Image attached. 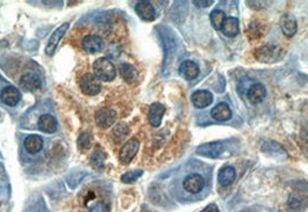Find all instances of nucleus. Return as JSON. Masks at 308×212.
I'll list each match as a JSON object with an SVG mask.
<instances>
[{
  "instance_id": "obj_21",
  "label": "nucleus",
  "mask_w": 308,
  "mask_h": 212,
  "mask_svg": "<svg viewBox=\"0 0 308 212\" xmlns=\"http://www.w3.org/2000/svg\"><path fill=\"white\" fill-rule=\"evenodd\" d=\"M221 31L227 36V37H234L239 33V21L235 17H226L223 25Z\"/></svg>"
},
{
  "instance_id": "obj_27",
  "label": "nucleus",
  "mask_w": 308,
  "mask_h": 212,
  "mask_svg": "<svg viewBox=\"0 0 308 212\" xmlns=\"http://www.w3.org/2000/svg\"><path fill=\"white\" fill-rule=\"evenodd\" d=\"M90 145H92V138H90L87 132L81 133L78 138V147L81 152H86L89 150Z\"/></svg>"
},
{
  "instance_id": "obj_11",
  "label": "nucleus",
  "mask_w": 308,
  "mask_h": 212,
  "mask_svg": "<svg viewBox=\"0 0 308 212\" xmlns=\"http://www.w3.org/2000/svg\"><path fill=\"white\" fill-rule=\"evenodd\" d=\"M224 151V145L219 142H212L207 144H203V145L197 148V155L206 158H218Z\"/></svg>"
},
{
  "instance_id": "obj_7",
  "label": "nucleus",
  "mask_w": 308,
  "mask_h": 212,
  "mask_svg": "<svg viewBox=\"0 0 308 212\" xmlns=\"http://www.w3.org/2000/svg\"><path fill=\"white\" fill-rule=\"evenodd\" d=\"M19 86L26 92H35L42 86V81L37 74L28 72L20 78Z\"/></svg>"
},
{
  "instance_id": "obj_18",
  "label": "nucleus",
  "mask_w": 308,
  "mask_h": 212,
  "mask_svg": "<svg viewBox=\"0 0 308 212\" xmlns=\"http://www.w3.org/2000/svg\"><path fill=\"white\" fill-rule=\"evenodd\" d=\"M211 116L212 119L218 121V122H225L230 120L232 117V110L226 103H219L217 105L214 109L211 110Z\"/></svg>"
},
{
  "instance_id": "obj_31",
  "label": "nucleus",
  "mask_w": 308,
  "mask_h": 212,
  "mask_svg": "<svg viewBox=\"0 0 308 212\" xmlns=\"http://www.w3.org/2000/svg\"><path fill=\"white\" fill-rule=\"evenodd\" d=\"M201 212H220V211L218 209V206L215 204H211L209 206H206L205 209H203Z\"/></svg>"
},
{
  "instance_id": "obj_25",
  "label": "nucleus",
  "mask_w": 308,
  "mask_h": 212,
  "mask_svg": "<svg viewBox=\"0 0 308 212\" xmlns=\"http://www.w3.org/2000/svg\"><path fill=\"white\" fill-rule=\"evenodd\" d=\"M143 175V170L142 169H133V170H129V172L124 173L121 177V180L123 183H133L134 181L142 177Z\"/></svg>"
},
{
  "instance_id": "obj_29",
  "label": "nucleus",
  "mask_w": 308,
  "mask_h": 212,
  "mask_svg": "<svg viewBox=\"0 0 308 212\" xmlns=\"http://www.w3.org/2000/svg\"><path fill=\"white\" fill-rule=\"evenodd\" d=\"M109 209H108L107 205H103L102 203H98L97 205L93 206V209L90 210V212H108Z\"/></svg>"
},
{
  "instance_id": "obj_4",
  "label": "nucleus",
  "mask_w": 308,
  "mask_h": 212,
  "mask_svg": "<svg viewBox=\"0 0 308 212\" xmlns=\"http://www.w3.org/2000/svg\"><path fill=\"white\" fill-rule=\"evenodd\" d=\"M117 120V114L114 109L111 108H101V109L97 111L95 114V122L99 128L101 129H108L115 123Z\"/></svg>"
},
{
  "instance_id": "obj_19",
  "label": "nucleus",
  "mask_w": 308,
  "mask_h": 212,
  "mask_svg": "<svg viewBox=\"0 0 308 212\" xmlns=\"http://www.w3.org/2000/svg\"><path fill=\"white\" fill-rule=\"evenodd\" d=\"M235 177H237V174H235V169L233 168V167L226 166V167H223V168L219 170L218 182L223 187H228L234 182Z\"/></svg>"
},
{
  "instance_id": "obj_23",
  "label": "nucleus",
  "mask_w": 308,
  "mask_h": 212,
  "mask_svg": "<svg viewBox=\"0 0 308 212\" xmlns=\"http://www.w3.org/2000/svg\"><path fill=\"white\" fill-rule=\"evenodd\" d=\"M105 162H106L105 152L100 150V148H97V150L93 152L92 157H90V165H92L94 169L101 170L103 169V167H105Z\"/></svg>"
},
{
  "instance_id": "obj_15",
  "label": "nucleus",
  "mask_w": 308,
  "mask_h": 212,
  "mask_svg": "<svg viewBox=\"0 0 308 212\" xmlns=\"http://www.w3.org/2000/svg\"><path fill=\"white\" fill-rule=\"evenodd\" d=\"M191 101L194 103V106L196 108H199V109H203V108L209 107L212 102H214V95L209 92V91H197L192 94L191 97Z\"/></svg>"
},
{
  "instance_id": "obj_3",
  "label": "nucleus",
  "mask_w": 308,
  "mask_h": 212,
  "mask_svg": "<svg viewBox=\"0 0 308 212\" xmlns=\"http://www.w3.org/2000/svg\"><path fill=\"white\" fill-rule=\"evenodd\" d=\"M139 146H140V143L137 138L133 137V138L129 139V141L124 144L123 147H122L120 151L119 159L122 164L123 165L130 164L131 160H132L136 157V155H137Z\"/></svg>"
},
{
  "instance_id": "obj_26",
  "label": "nucleus",
  "mask_w": 308,
  "mask_h": 212,
  "mask_svg": "<svg viewBox=\"0 0 308 212\" xmlns=\"http://www.w3.org/2000/svg\"><path fill=\"white\" fill-rule=\"evenodd\" d=\"M129 132V128L125 123H120L117 124L114 130H112V137H114L117 142H121L122 139L126 137V134Z\"/></svg>"
},
{
  "instance_id": "obj_16",
  "label": "nucleus",
  "mask_w": 308,
  "mask_h": 212,
  "mask_svg": "<svg viewBox=\"0 0 308 212\" xmlns=\"http://www.w3.org/2000/svg\"><path fill=\"white\" fill-rule=\"evenodd\" d=\"M179 72L184 79L194 80L196 79L199 74V67L197 66L196 63H194L192 61H184L182 64L180 65Z\"/></svg>"
},
{
  "instance_id": "obj_2",
  "label": "nucleus",
  "mask_w": 308,
  "mask_h": 212,
  "mask_svg": "<svg viewBox=\"0 0 308 212\" xmlns=\"http://www.w3.org/2000/svg\"><path fill=\"white\" fill-rule=\"evenodd\" d=\"M80 89L85 95H88V97L98 95L102 89L101 80H100L95 74L86 73L81 76L80 79Z\"/></svg>"
},
{
  "instance_id": "obj_6",
  "label": "nucleus",
  "mask_w": 308,
  "mask_h": 212,
  "mask_svg": "<svg viewBox=\"0 0 308 212\" xmlns=\"http://www.w3.org/2000/svg\"><path fill=\"white\" fill-rule=\"evenodd\" d=\"M204 186H205V181L199 174H190L183 180L184 190L189 194H192V195L201 192Z\"/></svg>"
},
{
  "instance_id": "obj_8",
  "label": "nucleus",
  "mask_w": 308,
  "mask_h": 212,
  "mask_svg": "<svg viewBox=\"0 0 308 212\" xmlns=\"http://www.w3.org/2000/svg\"><path fill=\"white\" fill-rule=\"evenodd\" d=\"M44 142L43 138L38 134H29L24 141V148L25 151L30 156H36L43 150Z\"/></svg>"
},
{
  "instance_id": "obj_28",
  "label": "nucleus",
  "mask_w": 308,
  "mask_h": 212,
  "mask_svg": "<svg viewBox=\"0 0 308 212\" xmlns=\"http://www.w3.org/2000/svg\"><path fill=\"white\" fill-rule=\"evenodd\" d=\"M194 4H195V5H196L197 7L206 8V7L211 6L212 4H214V2H212V0H195Z\"/></svg>"
},
{
  "instance_id": "obj_5",
  "label": "nucleus",
  "mask_w": 308,
  "mask_h": 212,
  "mask_svg": "<svg viewBox=\"0 0 308 212\" xmlns=\"http://www.w3.org/2000/svg\"><path fill=\"white\" fill-rule=\"evenodd\" d=\"M69 27H70L69 22H65V24H63L62 26L58 27L55 31H53L51 37H50L49 42L47 44V47H45V53H47L48 56H52L53 53H55L58 44H60L61 40L64 37L67 29H69Z\"/></svg>"
},
{
  "instance_id": "obj_17",
  "label": "nucleus",
  "mask_w": 308,
  "mask_h": 212,
  "mask_svg": "<svg viewBox=\"0 0 308 212\" xmlns=\"http://www.w3.org/2000/svg\"><path fill=\"white\" fill-rule=\"evenodd\" d=\"M265 97H266V89L262 84L253 85L247 93L248 100L251 101V103H254V105L263 101Z\"/></svg>"
},
{
  "instance_id": "obj_20",
  "label": "nucleus",
  "mask_w": 308,
  "mask_h": 212,
  "mask_svg": "<svg viewBox=\"0 0 308 212\" xmlns=\"http://www.w3.org/2000/svg\"><path fill=\"white\" fill-rule=\"evenodd\" d=\"M120 73L128 84H133L138 79V71L136 67L128 63H123L120 66Z\"/></svg>"
},
{
  "instance_id": "obj_30",
  "label": "nucleus",
  "mask_w": 308,
  "mask_h": 212,
  "mask_svg": "<svg viewBox=\"0 0 308 212\" xmlns=\"http://www.w3.org/2000/svg\"><path fill=\"white\" fill-rule=\"evenodd\" d=\"M288 205L291 206V207H298V206H300V205H301V201H300V198L294 197V196H291V197L288 198Z\"/></svg>"
},
{
  "instance_id": "obj_1",
  "label": "nucleus",
  "mask_w": 308,
  "mask_h": 212,
  "mask_svg": "<svg viewBox=\"0 0 308 212\" xmlns=\"http://www.w3.org/2000/svg\"><path fill=\"white\" fill-rule=\"evenodd\" d=\"M94 74L101 81L110 83L116 76V67L107 57H100L93 64Z\"/></svg>"
},
{
  "instance_id": "obj_9",
  "label": "nucleus",
  "mask_w": 308,
  "mask_h": 212,
  "mask_svg": "<svg viewBox=\"0 0 308 212\" xmlns=\"http://www.w3.org/2000/svg\"><path fill=\"white\" fill-rule=\"evenodd\" d=\"M81 46H83V49L88 53H97L100 52L105 47V43H103V40L98 35L90 34L85 36L83 38V43H81Z\"/></svg>"
},
{
  "instance_id": "obj_13",
  "label": "nucleus",
  "mask_w": 308,
  "mask_h": 212,
  "mask_svg": "<svg viewBox=\"0 0 308 212\" xmlns=\"http://www.w3.org/2000/svg\"><path fill=\"white\" fill-rule=\"evenodd\" d=\"M165 111H166V108L164 105H161V103L156 102V103H153V105H151V107H149V110H148L149 124L154 126V128L160 126Z\"/></svg>"
},
{
  "instance_id": "obj_12",
  "label": "nucleus",
  "mask_w": 308,
  "mask_h": 212,
  "mask_svg": "<svg viewBox=\"0 0 308 212\" xmlns=\"http://www.w3.org/2000/svg\"><path fill=\"white\" fill-rule=\"evenodd\" d=\"M37 128L45 133H55L58 128L57 120L50 114L41 115L37 121Z\"/></svg>"
},
{
  "instance_id": "obj_24",
  "label": "nucleus",
  "mask_w": 308,
  "mask_h": 212,
  "mask_svg": "<svg viewBox=\"0 0 308 212\" xmlns=\"http://www.w3.org/2000/svg\"><path fill=\"white\" fill-rule=\"evenodd\" d=\"M210 19H211V24L215 27L216 30H221L223 28V25L226 20V15L223 11L220 10H215L211 12L210 14Z\"/></svg>"
},
{
  "instance_id": "obj_10",
  "label": "nucleus",
  "mask_w": 308,
  "mask_h": 212,
  "mask_svg": "<svg viewBox=\"0 0 308 212\" xmlns=\"http://www.w3.org/2000/svg\"><path fill=\"white\" fill-rule=\"evenodd\" d=\"M0 100L3 101L4 105L8 107H14L21 100V93L14 86H6L0 92Z\"/></svg>"
},
{
  "instance_id": "obj_22",
  "label": "nucleus",
  "mask_w": 308,
  "mask_h": 212,
  "mask_svg": "<svg viewBox=\"0 0 308 212\" xmlns=\"http://www.w3.org/2000/svg\"><path fill=\"white\" fill-rule=\"evenodd\" d=\"M280 27L285 36L287 37H292V36L297 33V22L291 16H284L280 22Z\"/></svg>"
},
{
  "instance_id": "obj_14",
  "label": "nucleus",
  "mask_w": 308,
  "mask_h": 212,
  "mask_svg": "<svg viewBox=\"0 0 308 212\" xmlns=\"http://www.w3.org/2000/svg\"><path fill=\"white\" fill-rule=\"evenodd\" d=\"M140 19L144 21H153L156 19V10L151 3L148 2H139L134 7Z\"/></svg>"
}]
</instances>
